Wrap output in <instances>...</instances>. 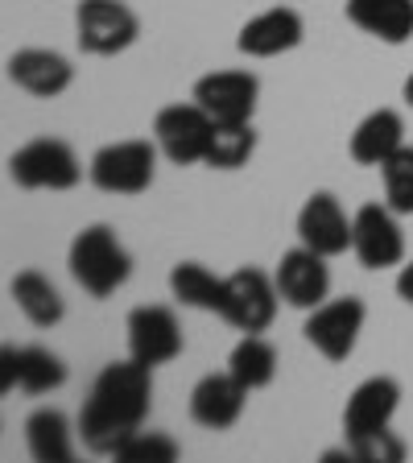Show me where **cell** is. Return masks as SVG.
<instances>
[{
    "label": "cell",
    "instance_id": "603a6c76",
    "mask_svg": "<svg viewBox=\"0 0 413 463\" xmlns=\"http://www.w3.org/2000/svg\"><path fill=\"white\" fill-rule=\"evenodd\" d=\"M170 294L191 310H207V315H223V294H228V278H215L199 260H178L170 269Z\"/></svg>",
    "mask_w": 413,
    "mask_h": 463
},
{
    "label": "cell",
    "instance_id": "8992f818",
    "mask_svg": "<svg viewBox=\"0 0 413 463\" xmlns=\"http://www.w3.org/2000/svg\"><path fill=\"white\" fill-rule=\"evenodd\" d=\"M75 38L83 54H125L141 38V21L125 0H79L75 9Z\"/></svg>",
    "mask_w": 413,
    "mask_h": 463
},
{
    "label": "cell",
    "instance_id": "7c38bea8",
    "mask_svg": "<svg viewBox=\"0 0 413 463\" xmlns=\"http://www.w3.org/2000/svg\"><path fill=\"white\" fill-rule=\"evenodd\" d=\"M257 96H260V83L252 71H211V75H202L191 91V99L211 116L215 125L252 120Z\"/></svg>",
    "mask_w": 413,
    "mask_h": 463
},
{
    "label": "cell",
    "instance_id": "8fae6325",
    "mask_svg": "<svg viewBox=\"0 0 413 463\" xmlns=\"http://www.w3.org/2000/svg\"><path fill=\"white\" fill-rule=\"evenodd\" d=\"M323 252L306 249V244H298V249H289L286 257L277 260V269H273V281H277V294L286 307L294 310H314L323 307V302L331 298V269Z\"/></svg>",
    "mask_w": 413,
    "mask_h": 463
},
{
    "label": "cell",
    "instance_id": "f1b7e54d",
    "mask_svg": "<svg viewBox=\"0 0 413 463\" xmlns=\"http://www.w3.org/2000/svg\"><path fill=\"white\" fill-rule=\"evenodd\" d=\"M397 298H401L405 307H413V260L401 265V273H397Z\"/></svg>",
    "mask_w": 413,
    "mask_h": 463
},
{
    "label": "cell",
    "instance_id": "f546056e",
    "mask_svg": "<svg viewBox=\"0 0 413 463\" xmlns=\"http://www.w3.org/2000/svg\"><path fill=\"white\" fill-rule=\"evenodd\" d=\"M401 96H405V104L413 108V71H409V79H405V87H401Z\"/></svg>",
    "mask_w": 413,
    "mask_h": 463
},
{
    "label": "cell",
    "instance_id": "5bb4252c",
    "mask_svg": "<svg viewBox=\"0 0 413 463\" xmlns=\"http://www.w3.org/2000/svg\"><path fill=\"white\" fill-rule=\"evenodd\" d=\"M67 385V364L50 352V347H5L0 352V393L25 389V393L42 397Z\"/></svg>",
    "mask_w": 413,
    "mask_h": 463
},
{
    "label": "cell",
    "instance_id": "9a60e30c",
    "mask_svg": "<svg viewBox=\"0 0 413 463\" xmlns=\"http://www.w3.org/2000/svg\"><path fill=\"white\" fill-rule=\"evenodd\" d=\"M352 220L339 207V199L331 191H314L298 212V244L323 252V257H339L352 249Z\"/></svg>",
    "mask_w": 413,
    "mask_h": 463
},
{
    "label": "cell",
    "instance_id": "6da1fadb",
    "mask_svg": "<svg viewBox=\"0 0 413 463\" xmlns=\"http://www.w3.org/2000/svg\"><path fill=\"white\" fill-rule=\"evenodd\" d=\"M154 368H145L141 360H116L104 364L96 376V385L87 393L83 410H79V439L91 455H116L133 439L149 418V397H154Z\"/></svg>",
    "mask_w": 413,
    "mask_h": 463
},
{
    "label": "cell",
    "instance_id": "2e32d148",
    "mask_svg": "<svg viewBox=\"0 0 413 463\" xmlns=\"http://www.w3.org/2000/svg\"><path fill=\"white\" fill-rule=\"evenodd\" d=\"M302 38H306L302 13L289 9V5H277V9H265L252 21H244L240 38H236V50L249 58H277V54L298 50Z\"/></svg>",
    "mask_w": 413,
    "mask_h": 463
},
{
    "label": "cell",
    "instance_id": "ac0fdd59",
    "mask_svg": "<svg viewBox=\"0 0 413 463\" xmlns=\"http://www.w3.org/2000/svg\"><path fill=\"white\" fill-rule=\"evenodd\" d=\"M9 79L21 91H29L33 99H54V96H62V91H70L75 67H70V58H62L58 50L25 46L9 58Z\"/></svg>",
    "mask_w": 413,
    "mask_h": 463
},
{
    "label": "cell",
    "instance_id": "4316f807",
    "mask_svg": "<svg viewBox=\"0 0 413 463\" xmlns=\"http://www.w3.org/2000/svg\"><path fill=\"white\" fill-rule=\"evenodd\" d=\"M112 459H120V463H174L178 459V443H174L170 434H162V430H136L133 439H128L120 451L112 455Z\"/></svg>",
    "mask_w": 413,
    "mask_h": 463
},
{
    "label": "cell",
    "instance_id": "ffe728a7",
    "mask_svg": "<svg viewBox=\"0 0 413 463\" xmlns=\"http://www.w3.org/2000/svg\"><path fill=\"white\" fill-rule=\"evenodd\" d=\"M347 21L385 46L413 38V0H347Z\"/></svg>",
    "mask_w": 413,
    "mask_h": 463
},
{
    "label": "cell",
    "instance_id": "7402d4cb",
    "mask_svg": "<svg viewBox=\"0 0 413 463\" xmlns=\"http://www.w3.org/2000/svg\"><path fill=\"white\" fill-rule=\"evenodd\" d=\"M75 434L62 410H33L25 418V447L38 463H70L75 459Z\"/></svg>",
    "mask_w": 413,
    "mask_h": 463
},
{
    "label": "cell",
    "instance_id": "52a82bcc",
    "mask_svg": "<svg viewBox=\"0 0 413 463\" xmlns=\"http://www.w3.org/2000/svg\"><path fill=\"white\" fill-rule=\"evenodd\" d=\"M277 281L257 265L228 273V294H223V323H231L236 331H269L277 318Z\"/></svg>",
    "mask_w": 413,
    "mask_h": 463
},
{
    "label": "cell",
    "instance_id": "277c9868",
    "mask_svg": "<svg viewBox=\"0 0 413 463\" xmlns=\"http://www.w3.org/2000/svg\"><path fill=\"white\" fill-rule=\"evenodd\" d=\"M157 141H112L96 149L87 178L104 194H141L154 186L157 174Z\"/></svg>",
    "mask_w": 413,
    "mask_h": 463
},
{
    "label": "cell",
    "instance_id": "ba28073f",
    "mask_svg": "<svg viewBox=\"0 0 413 463\" xmlns=\"http://www.w3.org/2000/svg\"><path fill=\"white\" fill-rule=\"evenodd\" d=\"M352 252L364 269H393L405 265V232L389 203H364L352 215Z\"/></svg>",
    "mask_w": 413,
    "mask_h": 463
},
{
    "label": "cell",
    "instance_id": "cb8c5ba5",
    "mask_svg": "<svg viewBox=\"0 0 413 463\" xmlns=\"http://www.w3.org/2000/svg\"><path fill=\"white\" fill-rule=\"evenodd\" d=\"M228 373L240 381L249 393L269 389L277 381V347L265 339V331H244L240 344L231 347L228 356Z\"/></svg>",
    "mask_w": 413,
    "mask_h": 463
},
{
    "label": "cell",
    "instance_id": "d4e9b609",
    "mask_svg": "<svg viewBox=\"0 0 413 463\" xmlns=\"http://www.w3.org/2000/svg\"><path fill=\"white\" fill-rule=\"evenodd\" d=\"M252 154H257V128H252V120L215 125L202 165H211V170H240V165H249Z\"/></svg>",
    "mask_w": 413,
    "mask_h": 463
},
{
    "label": "cell",
    "instance_id": "30bf717a",
    "mask_svg": "<svg viewBox=\"0 0 413 463\" xmlns=\"http://www.w3.org/2000/svg\"><path fill=\"white\" fill-rule=\"evenodd\" d=\"M401 405V385L393 376H368L352 389L343 405V439L347 447L352 443H364L372 434H385L393 426V414Z\"/></svg>",
    "mask_w": 413,
    "mask_h": 463
},
{
    "label": "cell",
    "instance_id": "3957f363",
    "mask_svg": "<svg viewBox=\"0 0 413 463\" xmlns=\"http://www.w3.org/2000/svg\"><path fill=\"white\" fill-rule=\"evenodd\" d=\"M9 178L25 191H70L83 183V162L67 141L38 137L9 157Z\"/></svg>",
    "mask_w": 413,
    "mask_h": 463
},
{
    "label": "cell",
    "instance_id": "9c48e42d",
    "mask_svg": "<svg viewBox=\"0 0 413 463\" xmlns=\"http://www.w3.org/2000/svg\"><path fill=\"white\" fill-rule=\"evenodd\" d=\"M215 120L199 104H170L154 120V141L174 165H199L207 162V145H211Z\"/></svg>",
    "mask_w": 413,
    "mask_h": 463
},
{
    "label": "cell",
    "instance_id": "44dd1931",
    "mask_svg": "<svg viewBox=\"0 0 413 463\" xmlns=\"http://www.w3.org/2000/svg\"><path fill=\"white\" fill-rule=\"evenodd\" d=\"M9 294L17 302V310L33 323V327H58L62 315H67V302L58 294V286L38 269H21L17 278L9 281Z\"/></svg>",
    "mask_w": 413,
    "mask_h": 463
},
{
    "label": "cell",
    "instance_id": "4fadbf2b",
    "mask_svg": "<svg viewBox=\"0 0 413 463\" xmlns=\"http://www.w3.org/2000/svg\"><path fill=\"white\" fill-rule=\"evenodd\" d=\"M128 356L145 368H162L183 356V323L170 307H136L128 315Z\"/></svg>",
    "mask_w": 413,
    "mask_h": 463
},
{
    "label": "cell",
    "instance_id": "5b68a950",
    "mask_svg": "<svg viewBox=\"0 0 413 463\" xmlns=\"http://www.w3.org/2000/svg\"><path fill=\"white\" fill-rule=\"evenodd\" d=\"M364 318H368V307H364V298H356V294H347V298H327L323 307L306 310L302 335H306V344L314 347L323 360L343 364V360L356 352Z\"/></svg>",
    "mask_w": 413,
    "mask_h": 463
},
{
    "label": "cell",
    "instance_id": "d6986e66",
    "mask_svg": "<svg viewBox=\"0 0 413 463\" xmlns=\"http://www.w3.org/2000/svg\"><path fill=\"white\" fill-rule=\"evenodd\" d=\"M401 145H405L401 112H393V108H376V112H368L356 125L352 141H347V154H352L356 165H376V170H380Z\"/></svg>",
    "mask_w": 413,
    "mask_h": 463
},
{
    "label": "cell",
    "instance_id": "83f0119b",
    "mask_svg": "<svg viewBox=\"0 0 413 463\" xmlns=\"http://www.w3.org/2000/svg\"><path fill=\"white\" fill-rule=\"evenodd\" d=\"M347 455H356V459H364V463H401L405 459V443L397 439L393 430H385V434L364 439V443H352L347 447Z\"/></svg>",
    "mask_w": 413,
    "mask_h": 463
},
{
    "label": "cell",
    "instance_id": "7a4b0ae2",
    "mask_svg": "<svg viewBox=\"0 0 413 463\" xmlns=\"http://www.w3.org/2000/svg\"><path fill=\"white\" fill-rule=\"evenodd\" d=\"M67 265L79 289L91 298H112L116 289L133 278V257L120 244L116 228H108V223H91V228L75 232V241L67 249Z\"/></svg>",
    "mask_w": 413,
    "mask_h": 463
},
{
    "label": "cell",
    "instance_id": "e0dca14e",
    "mask_svg": "<svg viewBox=\"0 0 413 463\" xmlns=\"http://www.w3.org/2000/svg\"><path fill=\"white\" fill-rule=\"evenodd\" d=\"M244 405H249V389L231 373H207L191 389V418L202 430H231L244 418Z\"/></svg>",
    "mask_w": 413,
    "mask_h": 463
},
{
    "label": "cell",
    "instance_id": "484cf974",
    "mask_svg": "<svg viewBox=\"0 0 413 463\" xmlns=\"http://www.w3.org/2000/svg\"><path fill=\"white\" fill-rule=\"evenodd\" d=\"M380 178H385V203L397 215H413V145H401L385 165H380Z\"/></svg>",
    "mask_w": 413,
    "mask_h": 463
}]
</instances>
